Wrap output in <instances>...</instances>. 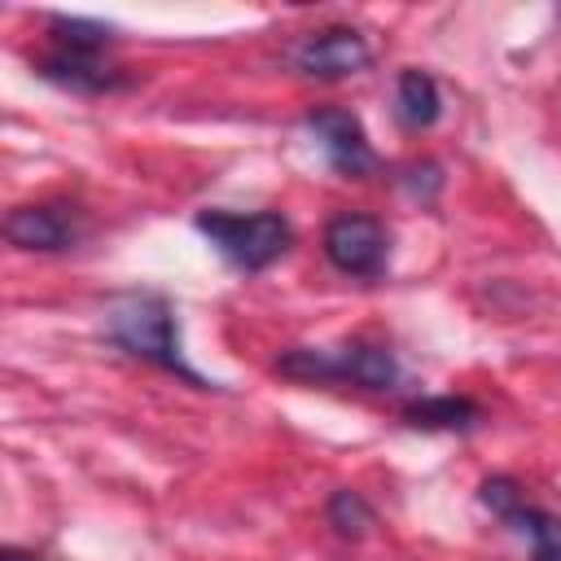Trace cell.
<instances>
[{
	"instance_id": "cell-2",
	"label": "cell",
	"mask_w": 561,
	"mask_h": 561,
	"mask_svg": "<svg viewBox=\"0 0 561 561\" xmlns=\"http://www.w3.org/2000/svg\"><path fill=\"white\" fill-rule=\"evenodd\" d=\"M276 373L289 381H342L359 390H394L399 386V359L377 346V342H346L337 351H316V346H294L276 359Z\"/></svg>"
},
{
	"instance_id": "cell-9",
	"label": "cell",
	"mask_w": 561,
	"mask_h": 561,
	"mask_svg": "<svg viewBox=\"0 0 561 561\" xmlns=\"http://www.w3.org/2000/svg\"><path fill=\"white\" fill-rule=\"evenodd\" d=\"M443 114V96H438V83L434 75L425 70H403L399 83H394V118L412 131L421 127H434Z\"/></svg>"
},
{
	"instance_id": "cell-8",
	"label": "cell",
	"mask_w": 561,
	"mask_h": 561,
	"mask_svg": "<svg viewBox=\"0 0 561 561\" xmlns=\"http://www.w3.org/2000/svg\"><path fill=\"white\" fill-rule=\"evenodd\" d=\"M48 83H57V88H70V92H83V96H101V92H114V88H123L127 79L114 70V66H105L101 57H88V53H66V48H57V53H48L39 66H35Z\"/></svg>"
},
{
	"instance_id": "cell-14",
	"label": "cell",
	"mask_w": 561,
	"mask_h": 561,
	"mask_svg": "<svg viewBox=\"0 0 561 561\" xmlns=\"http://www.w3.org/2000/svg\"><path fill=\"white\" fill-rule=\"evenodd\" d=\"M478 500H482L495 517H508V513L522 504V491H517L513 478H486V482L478 486Z\"/></svg>"
},
{
	"instance_id": "cell-12",
	"label": "cell",
	"mask_w": 561,
	"mask_h": 561,
	"mask_svg": "<svg viewBox=\"0 0 561 561\" xmlns=\"http://www.w3.org/2000/svg\"><path fill=\"white\" fill-rule=\"evenodd\" d=\"M48 31L57 35V48H66V53H88V57H96L110 39H114V26H105V22H92V18H48Z\"/></svg>"
},
{
	"instance_id": "cell-1",
	"label": "cell",
	"mask_w": 561,
	"mask_h": 561,
	"mask_svg": "<svg viewBox=\"0 0 561 561\" xmlns=\"http://www.w3.org/2000/svg\"><path fill=\"white\" fill-rule=\"evenodd\" d=\"M101 316H105V337L118 351H127L136 359H149V364L184 377L188 386H206V377L184 364L180 324H175V311L162 294H114Z\"/></svg>"
},
{
	"instance_id": "cell-13",
	"label": "cell",
	"mask_w": 561,
	"mask_h": 561,
	"mask_svg": "<svg viewBox=\"0 0 561 561\" xmlns=\"http://www.w3.org/2000/svg\"><path fill=\"white\" fill-rule=\"evenodd\" d=\"M329 526L337 530V535H346V539H359V535H368V526L377 522V513H373V504L359 495V491H351V486H342V491H333L329 495Z\"/></svg>"
},
{
	"instance_id": "cell-10",
	"label": "cell",
	"mask_w": 561,
	"mask_h": 561,
	"mask_svg": "<svg viewBox=\"0 0 561 561\" xmlns=\"http://www.w3.org/2000/svg\"><path fill=\"white\" fill-rule=\"evenodd\" d=\"M403 421L412 430H473L482 421V408L465 394H430V399H412L403 408Z\"/></svg>"
},
{
	"instance_id": "cell-5",
	"label": "cell",
	"mask_w": 561,
	"mask_h": 561,
	"mask_svg": "<svg viewBox=\"0 0 561 561\" xmlns=\"http://www.w3.org/2000/svg\"><path fill=\"white\" fill-rule=\"evenodd\" d=\"M4 237L18 250H39V254H57L70 250L83 237V210L70 202H39V206H18L4 219Z\"/></svg>"
},
{
	"instance_id": "cell-3",
	"label": "cell",
	"mask_w": 561,
	"mask_h": 561,
	"mask_svg": "<svg viewBox=\"0 0 561 561\" xmlns=\"http://www.w3.org/2000/svg\"><path fill=\"white\" fill-rule=\"evenodd\" d=\"M197 232L210 237V245L237 267V272H263L272 267L289 241H294V228L285 215L276 210H254V215H228V210H202L197 219Z\"/></svg>"
},
{
	"instance_id": "cell-11",
	"label": "cell",
	"mask_w": 561,
	"mask_h": 561,
	"mask_svg": "<svg viewBox=\"0 0 561 561\" xmlns=\"http://www.w3.org/2000/svg\"><path fill=\"white\" fill-rule=\"evenodd\" d=\"M522 539H530V557L535 561H561V517L535 508V504H517L504 517Z\"/></svg>"
},
{
	"instance_id": "cell-4",
	"label": "cell",
	"mask_w": 561,
	"mask_h": 561,
	"mask_svg": "<svg viewBox=\"0 0 561 561\" xmlns=\"http://www.w3.org/2000/svg\"><path fill=\"white\" fill-rule=\"evenodd\" d=\"M324 254L337 272L373 280L386 272L390 237H386L381 219H373V215H337L324 228Z\"/></svg>"
},
{
	"instance_id": "cell-6",
	"label": "cell",
	"mask_w": 561,
	"mask_h": 561,
	"mask_svg": "<svg viewBox=\"0 0 561 561\" xmlns=\"http://www.w3.org/2000/svg\"><path fill=\"white\" fill-rule=\"evenodd\" d=\"M289 61L302 75H311V79H346V75H359L373 61V53H368V44H364L359 31L329 26V31H316L307 39H298L289 48Z\"/></svg>"
},
{
	"instance_id": "cell-15",
	"label": "cell",
	"mask_w": 561,
	"mask_h": 561,
	"mask_svg": "<svg viewBox=\"0 0 561 561\" xmlns=\"http://www.w3.org/2000/svg\"><path fill=\"white\" fill-rule=\"evenodd\" d=\"M0 561H39V557L26 552V548H13V543H9V548H0Z\"/></svg>"
},
{
	"instance_id": "cell-7",
	"label": "cell",
	"mask_w": 561,
	"mask_h": 561,
	"mask_svg": "<svg viewBox=\"0 0 561 561\" xmlns=\"http://www.w3.org/2000/svg\"><path fill=\"white\" fill-rule=\"evenodd\" d=\"M307 131L320 140L324 158L342 171V175H373L377 171V153L364 136V123L351 114V110H337V105H324V110H311L307 114Z\"/></svg>"
}]
</instances>
